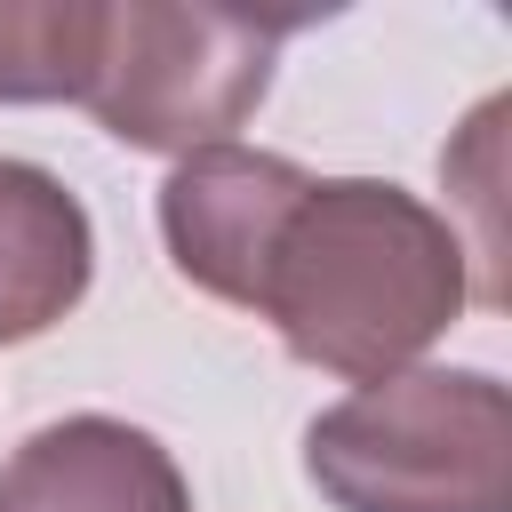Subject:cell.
I'll return each instance as SVG.
<instances>
[{
    "label": "cell",
    "instance_id": "2",
    "mask_svg": "<svg viewBox=\"0 0 512 512\" xmlns=\"http://www.w3.org/2000/svg\"><path fill=\"white\" fill-rule=\"evenodd\" d=\"M304 472L336 512H512V392L488 368H400L312 416Z\"/></svg>",
    "mask_w": 512,
    "mask_h": 512
},
{
    "label": "cell",
    "instance_id": "1",
    "mask_svg": "<svg viewBox=\"0 0 512 512\" xmlns=\"http://www.w3.org/2000/svg\"><path fill=\"white\" fill-rule=\"evenodd\" d=\"M464 296V240L440 208L384 176H304L272 224L248 312H264L304 368L376 384L400 376Z\"/></svg>",
    "mask_w": 512,
    "mask_h": 512
},
{
    "label": "cell",
    "instance_id": "7",
    "mask_svg": "<svg viewBox=\"0 0 512 512\" xmlns=\"http://www.w3.org/2000/svg\"><path fill=\"white\" fill-rule=\"evenodd\" d=\"M104 0H0V104H80Z\"/></svg>",
    "mask_w": 512,
    "mask_h": 512
},
{
    "label": "cell",
    "instance_id": "3",
    "mask_svg": "<svg viewBox=\"0 0 512 512\" xmlns=\"http://www.w3.org/2000/svg\"><path fill=\"white\" fill-rule=\"evenodd\" d=\"M304 16H248V8H168L120 0L96 16V56L80 104L136 152H208L264 104L272 56Z\"/></svg>",
    "mask_w": 512,
    "mask_h": 512
},
{
    "label": "cell",
    "instance_id": "4",
    "mask_svg": "<svg viewBox=\"0 0 512 512\" xmlns=\"http://www.w3.org/2000/svg\"><path fill=\"white\" fill-rule=\"evenodd\" d=\"M296 192H304V168L280 152H248V144L184 152L176 176L160 184V232H168L176 272L224 304H248L272 224L288 216Z\"/></svg>",
    "mask_w": 512,
    "mask_h": 512
},
{
    "label": "cell",
    "instance_id": "6",
    "mask_svg": "<svg viewBox=\"0 0 512 512\" xmlns=\"http://www.w3.org/2000/svg\"><path fill=\"white\" fill-rule=\"evenodd\" d=\"M96 264L88 208L32 160H0V344L56 328Z\"/></svg>",
    "mask_w": 512,
    "mask_h": 512
},
{
    "label": "cell",
    "instance_id": "5",
    "mask_svg": "<svg viewBox=\"0 0 512 512\" xmlns=\"http://www.w3.org/2000/svg\"><path fill=\"white\" fill-rule=\"evenodd\" d=\"M0 512H192V496L144 424L64 416L0 464Z\"/></svg>",
    "mask_w": 512,
    "mask_h": 512
}]
</instances>
